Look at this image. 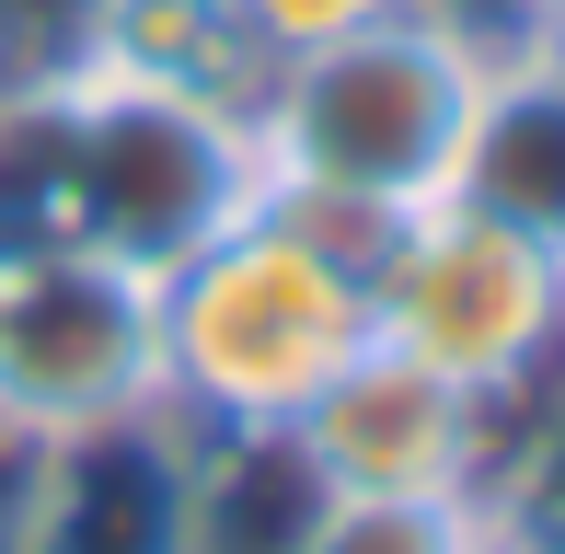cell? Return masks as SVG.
<instances>
[{
    "label": "cell",
    "mask_w": 565,
    "mask_h": 554,
    "mask_svg": "<svg viewBox=\"0 0 565 554\" xmlns=\"http://www.w3.org/2000/svg\"><path fill=\"white\" fill-rule=\"evenodd\" d=\"M162 300V416L185 439H289L335 370L370 359V243L254 196L231 232L150 277Z\"/></svg>",
    "instance_id": "obj_1"
},
{
    "label": "cell",
    "mask_w": 565,
    "mask_h": 554,
    "mask_svg": "<svg viewBox=\"0 0 565 554\" xmlns=\"http://www.w3.org/2000/svg\"><path fill=\"white\" fill-rule=\"evenodd\" d=\"M484 46L450 35L439 12H381L335 46H300L254 93V173L277 209H312L335 232L381 243L404 209L450 196L461 128H473Z\"/></svg>",
    "instance_id": "obj_2"
},
{
    "label": "cell",
    "mask_w": 565,
    "mask_h": 554,
    "mask_svg": "<svg viewBox=\"0 0 565 554\" xmlns=\"http://www.w3.org/2000/svg\"><path fill=\"white\" fill-rule=\"evenodd\" d=\"M370 347L508 416L565 370V255L461 196H427L370 243Z\"/></svg>",
    "instance_id": "obj_3"
},
{
    "label": "cell",
    "mask_w": 565,
    "mask_h": 554,
    "mask_svg": "<svg viewBox=\"0 0 565 554\" xmlns=\"http://www.w3.org/2000/svg\"><path fill=\"white\" fill-rule=\"evenodd\" d=\"M58 70V58H46ZM70 93V196H82V255H116L139 277L185 266L209 232L266 196L254 173V128L231 105H196V93H139V82H93V70H58Z\"/></svg>",
    "instance_id": "obj_4"
},
{
    "label": "cell",
    "mask_w": 565,
    "mask_h": 554,
    "mask_svg": "<svg viewBox=\"0 0 565 554\" xmlns=\"http://www.w3.org/2000/svg\"><path fill=\"white\" fill-rule=\"evenodd\" d=\"M162 416V300L116 255H12L0 266V439L70 450Z\"/></svg>",
    "instance_id": "obj_5"
},
{
    "label": "cell",
    "mask_w": 565,
    "mask_h": 554,
    "mask_svg": "<svg viewBox=\"0 0 565 554\" xmlns=\"http://www.w3.org/2000/svg\"><path fill=\"white\" fill-rule=\"evenodd\" d=\"M289 450L323 497H461L473 509L484 462H497V405H473L461 382L370 347L358 370L323 382V405L289 427Z\"/></svg>",
    "instance_id": "obj_6"
},
{
    "label": "cell",
    "mask_w": 565,
    "mask_h": 554,
    "mask_svg": "<svg viewBox=\"0 0 565 554\" xmlns=\"http://www.w3.org/2000/svg\"><path fill=\"white\" fill-rule=\"evenodd\" d=\"M185 486H196V439L173 416L23 450L12 554H185Z\"/></svg>",
    "instance_id": "obj_7"
},
{
    "label": "cell",
    "mask_w": 565,
    "mask_h": 554,
    "mask_svg": "<svg viewBox=\"0 0 565 554\" xmlns=\"http://www.w3.org/2000/svg\"><path fill=\"white\" fill-rule=\"evenodd\" d=\"M58 70L93 82H139V93H196V105L254 116L266 93V46H254L243 0H70L58 23Z\"/></svg>",
    "instance_id": "obj_8"
},
{
    "label": "cell",
    "mask_w": 565,
    "mask_h": 554,
    "mask_svg": "<svg viewBox=\"0 0 565 554\" xmlns=\"http://www.w3.org/2000/svg\"><path fill=\"white\" fill-rule=\"evenodd\" d=\"M450 196L565 255V58H543V46H497L484 58Z\"/></svg>",
    "instance_id": "obj_9"
},
{
    "label": "cell",
    "mask_w": 565,
    "mask_h": 554,
    "mask_svg": "<svg viewBox=\"0 0 565 554\" xmlns=\"http://www.w3.org/2000/svg\"><path fill=\"white\" fill-rule=\"evenodd\" d=\"M473 520L497 554H565V370L497 416V462L473 486Z\"/></svg>",
    "instance_id": "obj_10"
},
{
    "label": "cell",
    "mask_w": 565,
    "mask_h": 554,
    "mask_svg": "<svg viewBox=\"0 0 565 554\" xmlns=\"http://www.w3.org/2000/svg\"><path fill=\"white\" fill-rule=\"evenodd\" d=\"M484 520L461 497H323L289 554H473Z\"/></svg>",
    "instance_id": "obj_11"
},
{
    "label": "cell",
    "mask_w": 565,
    "mask_h": 554,
    "mask_svg": "<svg viewBox=\"0 0 565 554\" xmlns=\"http://www.w3.org/2000/svg\"><path fill=\"white\" fill-rule=\"evenodd\" d=\"M381 12H416V0H243V23H254V46H266V58L335 46V35H358V23H381Z\"/></svg>",
    "instance_id": "obj_12"
},
{
    "label": "cell",
    "mask_w": 565,
    "mask_h": 554,
    "mask_svg": "<svg viewBox=\"0 0 565 554\" xmlns=\"http://www.w3.org/2000/svg\"><path fill=\"white\" fill-rule=\"evenodd\" d=\"M416 12H439L450 35H473L484 58H497V46H520V12H531V0H416Z\"/></svg>",
    "instance_id": "obj_13"
},
{
    "label": "cell",
    "mask_w": 565,
    "mask_h": 554,
    "mask_svg": "<svg viewBox=\"0 0 565 554\" xmlns=\"http://www.w3.org/2000/svg\"><path fill=\"white\" fill-rule=\"evenodd\" d=\"M520 46H543V58H565V0H531V12H520Z\"/></svg>",
    "instance_id": "obj_14"
},
{
    "label": "cell",
    "mask_w": 565,
    "mask_h": 554,
    "mask_svg": "<svg viewBox=\"0 0 565 554\" xmlns=\"http://www.w3.org/2000/svg\"><path fill=\"white\" fill-rule=\"evenodd\" d=\"M473 554H497V543H473Z\"/></svg>",
    "instance_id": "obj_15"
}]
</instances>
